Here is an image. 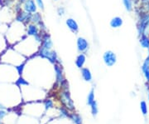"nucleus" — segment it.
Returning <instances> with one entry per match:
<instances>
[{
    "label": "nucleus",
    "instance_id": "obj_26",
    "mask_svg": "<svg viewBox=\"0 0 149 124\" xmlns=\"http://www.w3.org/2000/svg\"><path fill=\"white\" fill-rule=\"evenodd\" d=\"M57 13L59 16H63L65 14V8L63 7H61L57 9Z\"/></svg>",
    "mask_w": 149,
    "mask_h": 124
},
{
    "label": "nucleus",
    "instance_id": "obj_22",
    "mask_svg": "<svg viewBox=\"0 0 149 124\" xmlns=\"http://www.w3.org/2000/svg\"><path fill=\"white\" fill-rule=\"evenodd\" d=\"M148 68H149V54L148 58L144 61L143 66H142V70H143V72H144L145 70H147Z\"/></svg>",
    "mask_w": 149,
    "mask_h": 124
},
{
    "label": "nucleus",
    "instance_id": "obj_10",
    "mask_svg": "<svg viewBox=\"0 0 149 124\" xmlns=\"http://www.w3.org/2000/svg\"><path fill=\"white\" fill-rule=\"evenodd\" d=\"M65 23H66V26L68 27V28L71 32L76 33L79 31V25H78L77 22L75 21L74 18H67L66 21H65Z\"/></svg>",
    "mask_w": 149,
    "mask_h": 124
},
{
    "label": "nucleus",
    "instance_id": "obj_25",
    "mask_svg": "<svg viewBox=\"0 0 149 124\" xmlns=\"http://www.w3.org/2000/svg\"><path fill=\"white\" fill-rule=\"evenodd\" d=\"M35 2L37 3V7L41 9H44V4H43L42 0H35Z\"/></svg>",
    "mask_w": 149,
    "mask_h": 124
},
{
    "label": "nucleus",
    "instance_id": "obj_9",
    "mask_svg": "<svg viewBox=\"0 0 149 124\" xmlns=\"http://www.w3.org/2000/svg\"><path fill=\"white\" fill-rule=\"evenodd\" d=\"M40 28L38 27V25L34 24V23H29L27 25V28H26V34L29 37H35L38 34H40Z\"/></svg>",
    "mask_w": 149,
    "mask_h": 124
},
{
    "label": "nucleus",
    "instance_id": "obj_17",
    "mask_svg": "<svg viewBox=\"0 0 149 124\" xmlns=\"http://www.w3.org/2000/svg\"><path fill=\"white\" fill-rule=\"evenodd\" d=\"M123 5L125 7L126 10L131 12L133 10V1L132 0H123Z\"/></svg>",
    "mask_w": 149,
    "mask_h": 124
},
{
    "label": "nucleus",
    "instance_id": "obj_16",
    "mask_svg": "<svg viewBox=\"0 0 149 124\" xmlns=\"http://www.w3.org/2000/svg\"><path fill=\"white\" fill-rule=\"evenodd\" d=\"M123 19L120 17H114L110 21V26L113 28H118L120 27L123 25Z\"/></svg>",
    "mask_w": 149,
    "mask_h": 124
},
{
    "label": "nucleus",
    "instance_id": "obj_1",
    "mask_svg": "<svg viewBox=\"0 0 149 124\" xmlns=\"http://www.w3.org/2000/svg\"><path fill=\"white\" fill-rule=\"evenodd\" d=\"M38 54L43 58H47V60H49L52 63L56 64V63H60L58 56L55 51H52V50L43 49V48L40 47V49L38 50Z\"/></svg>",
    "mask_w": 149,
    "mask_h": 124
},
{
    "label": "nucleus",
    "instance_id": "obj_13",
    "mask_svg": "<svg viewBox=\"0 0 149 124\" xmlns=\"http://www.w3.org/2000/svg\"><path fill=\"white\" fill-rule=\"evenodd\" d=\"M140 44L142 46V48L143 49H149V36L148 34L144 33L143 35L140 36V39H139Z\"/></svg>",
    "mask_w": 149,
    "mask_h": 124
},
{
    "label": "nucleus",
    "instance_id": "obj_7",
    "mask_svg": "<svg viewBox=\"0 0 149 124\" xmlns=\"http://www.w3.org/2000/svg\"><path fill=\"white\" fill-rule=\"evenodd\" d=\"M76 44H77V49H78V51L80 52V54L86 53L88 51V49H89V46H90L88 41L85 38H82V37L78 38Z\"/></svg>",
    "mask_w": 149,
    "mask_h": 124
},
{
    "label": "nucleus",
    "instance_id": "obj_29",
    "mask_svg": "<svg viewBox=\"0 0 149 124\" xmlns=\"http://www.w3.org/2000/svg\"><path fill=\"white\" fill-rule=\"evenodd\" d=\"M132 1H133V2H137L138 0H132Z\"/></svg>",
    "mask_w": 149,
    "mask_h": 124
},
{
    "label": "nucleus",
    "instance_id": "obj_2",
    "mask_svg": "<svg viewBox=\"0 0 149 124\" xmlns=\"http://www.w3.org/2000/svg\"><path fill=\"white\" fill-rule=\"evenodd\" d=\"M149 23V13H143L140 18H139V23H138V31H139V36L143 35L146 32Z\"/></svg>",
    "mask_w": 149,
    "mask_h": 124
},
{
    "label": "nucleus",
    "instance_id": "obj_6",
    "mask_svg": "<svg viewBox=\"0 0 149 124\" xmlns=\"http://www.w3.org/2000/svg\"><path fill=\"white\" fill-rule=\"evenodd\" d=\"M22 10H24L29 13H34L37 12V4L35 0H26L22 3Z\"/></svg>",
    "mask_w": 149,
    "mask_h": 124
},
{
    "label": "nucleus",
    "instance_id": "obj_14",
    "mask_svg": "<svg viewBox=\"0 0 149 124\" xmlns=\"http://www.w3.org/2000/svg\"><path fill=\"white\" fill-rule=\"evenodd\" d=\"M85 61H86V57H85V54H80L76 59H75V64L77 66V68H82L83 66L85 65Z\"/></svg>",
    "mask_w": 149,
    "mask_h": 124
},
{
    "label": "nucleus",
    "instance_id": "obj_3",
    "mask_svg": "<svg viewBox=\"0 0 149 124\" xmlns=\"http://www.w3.org/2000/svg\"><path fill=\"white\" fill-rule=\"evenodd\" d=\"M31 18H32V13H27L22 9L21 11H19L18 13H16L15 21L21 23L24 25H27V24L31 23Z\"/></svg>",
    "mask_w": 149,
    "mask_h": 124
},
{
    "label": "nucleus",
    "instance_id": "obj_8",
    "mask_svg": "<svg viewBox=\"0 0 149 124\" xmlns=\"http://www.w3.org/2000/svg\"><path fill=\"white\" fill-rule=\"evenodd\" d=\"M41 48L43 49H49V50H52V47H53V43H52V40L50 37V35L45 32L42 33V43H41Z\"/></svg>",
    "mask_w": 149,
    "mask_h": 124
},
{
    "label": "nucleus",
    "instance_id": "obj_20",
    "mask_svg": "<svg viewBox=\"0 0 149 124\" xmlns=\"http://www.w3.org/2000/svg\"><path fill=\"white\" fill-rule=\"evenodd\" d=\"M91 113L93 114V116H96L98 113V107H97V103L95 101L92 103L91 105Z\"/></svg>",
    "mask_w": 149,
    "mask_h": 124
},
{
    "label": "nucleus",
    "instance_id": "obj_12",
    "mask_svg": "<svg viewBox=\"0 0 149 124\" xmlns=\"http://www.w3.org/2000/svg\"><path fill=\"white\" fill-rule=\"evenodd\" d=\"M31 23L37 24V25H40L42 23V14L38 12H36L32 14V18H31Z\"/></svg>",
    "mask_w": 149,
    "mask_h": 124
},
{
    "label": "nucleus",
    "instance_id": "obj_33",
    "mask_svg": "<svg viewBox=\"0 0 149 124\" xmlns=\"http://www.w3.org/2000/svg\"><path fill=\"white\" fill-rule=\"evenodd\" d=\"M0 123H1V121H0Z\"/></svg>",
    "mask_w": 149,
    "mask_h": 124
},
{
    "label": "nucleus",
    "instance_id": "obj_15",
    "mask_svg": "<svg viewBox=\"0 0 149 124\" xmlns=\"http://www.w3.org/2000/svg\"><path fill=\"white\" fill-rule=\"evenodd\" d=\"M81 75L85 81L91 82L92 80V74H91V70L88 68H81Z\"/></svg>",
    "mask_w": 149,
    "mask_h": 124
},
{
    "label": "nucleus",
    "instance_id": "obj_5",
    "mask_svg": "<svg viewBox=\"0 0 149 124\" xmlns=\"http://www.w3.org/2000/svg\"><path fill=\"white\" fill-rule=\"evenodd\" d=\"M61 101L65 108L69 110H74V105L72 99L70 98L69 92L65 91L61 93Z\"/></svg>",
    "mask_w": 149,
    "mask_h": 124
},
{
    "label": "nucleus",
    "instance_id": "obj_19",
    "mask_svg": "<svg viewBox=\"0 0 149 124\" xmlns=\"http://www.w3.org/2000/svg\"><path fill=\"white\" fill-rule=\"evenodd\" d=\"M95 102V92H94V90L92 89L91 91V92L89 93L88 95V98H87V103L91 106L92 103Z\"/></svg>",
    "mask_w": 149,
    "mask_h": 124
},
{
    "label": "nucleus",
    "instance_id": "obj_21",
    "mask_svg": "<svg viewBox=\"0 0 149 124\" xmlns=\"http://www.w3.org/2000/svg\"><path fill=\"white\" fill-rule=\"evenodd\" d=\"M140 107H141V111L143 113V115H146L148 113V107H147V103H145L144 101L141 102L140 103Z\"/></svg>",
    "mask_w": 149,
    "mask_h": 124
},
{
    "label": "nucleus",
    "instance_id": "obj_18",
    "mask_svg": "<svg viewBox=\"0 0 149 124\" xmlns=\"http://www.w3.org/2000/svg\"><path fill=\"white\" fill-rule=\"evenodd\" d=\"M70 118H71V119L73 120V122H74L75 124L82 123V120H81V118H80L78 114L72 113L71 115H70Z\"/></svg>",
    "mask_w": 149,
    "mask_h": 124
},
{
    "label": "nucleus",
    "instance_id": "obj_4",
    "mask_svg": "<svg viewBox=\"0 0 149 124\" xmlns=\"http://www.w3.org/2000/svg\"><path fill=\"white\" fill-rule=\"evenodd\" d=\"M103 59L104 63L108 66V67H112L117 62V57H116V54H114L113 51L110 50H108L106 51L104 56H103Z\"/></svg>",
    "mask_w": 149,
    "mask_h": 124
},
{
    "label": "nucleus",
    "instance_id": "obj_28",
    "mask_svg": "<svg viewBox=\"0 0 149 124\" xmlns=\"http://www.w3.org/2000/svg\"><path fill=\"white\" fill-rule=\"evenodd\" d=\"M61 113H62V115H64L65 117H68L67 111L65 109H64V108H61Z\"/></svg>",
    "mask_w": 149,
    "mask_h": 124
},
{
    "label": "nucleus",
    "instance_id": "obj_30",
    "mask_svg": "<svg viewBox=\"0 0 149 124\" xmlns=\"http://www.w3.org/2000/svg\"><path fill=\"white\" fill-rule=\"evenodd\" d=\"M148 54H149V49H148Z\"/></svg>",
    "mask_w": 149,
    "mask_h": 124
},
{
    "label": "nucleus",
    "instance_id": "obj_11",
    "mask_svg": "<svg viewBox=\"0 0 149 124\" xmlns=\"http://www.w3.org/2000/svg\"><path fill=\"white\" fill-rule=\"evenodd\" d=\"M55 73H56V82L59 83H61L64 81V77H63V72L61 68L58 64H55Z\"/></svg>",
    "mask_w": 149,
    "mask_h": 124
},
{
    "label": "nucleus",
    "instance_id": "obj_24",
    "mask_svg": "<svg viewBox=\"0 0 149 124\" xmlns=\"http://www.w3.org/2000/svg\"><path fill=\"white\" fill-rule=\"evenodd\" d=\"M17 84L19 85V86H21V85L22 86H23V85H28L29 83H28L25 79H23L22 78H20L17 80Z\"/></svg>",
    "mask_w": 149,
    "mask_h": 124
},
{
    "label": "nucleus",
    "instance_id": "obj_31",
    "mask_svg": "<svg viewBox=\"0 0 149 124\" xmlns=\"http://www.w3.org/2000/svg\"><path fill=\"white\" fill-rule=\"evenodd\" d=\"M148 99H149V94H148Z\"/></svg>",
    "mask_w": 149,
    "mask_h": 124
},
{
    "label": "nucleus",
    "instance_id": "obj_32",
    "mask_svg": "<svg viewBox=\"0 0 149 124\" xmlns=\"http://www.w3.org/2000/svg\"><path fill=\"white\" fill-rule=\"evenodd\" d=\"M55 1H57V0H55Z\"/></svg>",
    "mask_w": 149,
    "mask_h": 124
},
{
    "label": "nucleus",
    "instance_id": "obj_27",
    "mask_svg": "<svg viewBox=\"0 0 149 124\" xmlns=\"http://www.w3.org/2000/svg\"><path fill=\"white\" fill-rule=\"evenodd\" d=\"M6 114H7V113H6L3 109H0V121L5 117Z\"/></svg>",
    "mask_w": 149,
    "mask_h": 124
},
{
    "label": "nucleus",
    "instance_id": "obj_23",
    "mask_svg": "<svg viewBox=\"0 0 149 124\" xmlns=\"http://www.w3.org/2000/svg\"><path fill=\"white\" fill-rule=\"evenodd\" d=\"M45 107L46 109H49V108H52L53 107V102L51 100V99H47L45 101Z\"/></svg>",
    "mask_w": 149,
    "mask_h": 124
}]
</instances>
